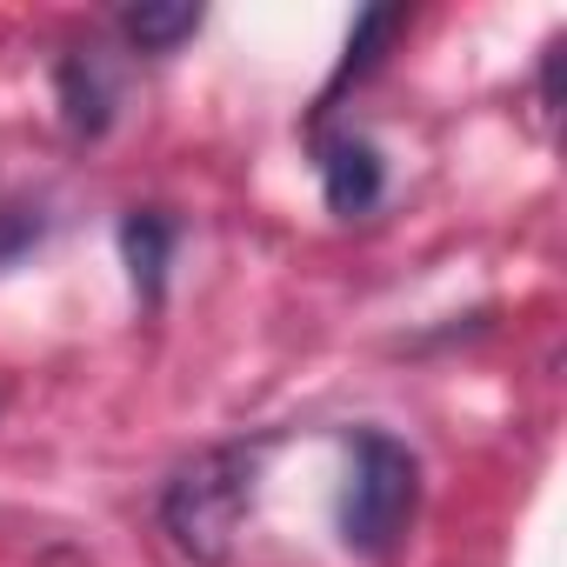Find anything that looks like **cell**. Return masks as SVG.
Wrapping results in <instances>:
<instances>
[{"label":"cell","mask_w":567,"mask_h":567,"mask_svg":"<svg viewBox=\"0 0 567 567\" xmlns=\"http://www.w3.org/2000/svg\"><path fill=\"white\" fill-rule=\"evenodd\" d=\"M260 441H220L200 447L194 461H181L161 487V527L167 540L194 560V567H227L234 540L254 514V487H260Z\"/></svg>","instance_id":"1"},{"label":"cell","mask_w":567,"mask_h":567,"mask_svg":"<svg viewBox=\"0 0 567 567\" xmlns=\"http://www.w3.org/2000/svg\"><path fill=\"white\" fill-rule=\"evenodd\" d=\"M414 507H421L414 447L381 434V427H354L348 434V487H341V540H348V554H361V560L394 554Z\"/></svg>","instance_id":"2"},{"label":"cell","mask_w":567,"mask_h":567,"mask_svg":"<svg viewBox=\"0 0 567 567\" xmlns=\"http://www.w3.org/2000/svg\"><path fill=\"white\" fill-rule=\"evenodd\" d=\"M54 94H61V121L74 141H101L121 114V74L101 48H68L54 68Z\"/></svg>","instance_id":"3"},{"label":"cell","mask_w":567,"mask_h":567,"mask_svg":"<svg viewBox=\"0 0 567 567\" xmlns=\"http://www.w3.org/2000/svg\"><path fill=\"white\" fill-rule=\"evenodd\" d=\"M321 194H328V214L341 220H361L381 207L388 194V161L368 134H321Z\"/></svg>","instance_id":"4"},{"label":"cell","mask_w":567,"mask_h":567,"mask_svg":"<svg viewBox=\"0 0 567 567\" xmlns=\"http://www.w3.org/2000/svg\"><path fill=\"white\" fill-rule=\"evenodd\" d=\"M174 240H181L174 214H161V207H134V214H121V260H127V280H134V295H141L147 308H161V295H167Z\"/></svg>","instance_id":"5"},{"label":"cell","mask_w":567,"mask_h":567,"mask_svg":"<svg viewBox=\"0 0 567 567\" xmlns=\"http://www.w3.org/2000/svg\"><path fill=\"white\" fill-rule=\"evenodd\" d=\"M408 28V8H368V14H354V28H348V48H341V68H334V81H328V94H321V107L348 87V81H368L374 68H381V54L394 48V34Z\"/></svg>","instance_id":"6"},{"label":"cell","mask_w":567,"mask_h":567,"mask_svg":"<svg viewBox=\"0 0 567 567\" xmlns=\"http://www.w3.org/2000/svg\"><path fill=\"white\" fill-rule=\"evenodd\" d=\"M187 34H200L194 0H141V8H121V41L134 54H174Z\"/></svg>","instance_id":"7"},{"label":"cell","mask_w":567,"mask_h":567,"mask_svg":"<svg viewBox=\"0 0 567 567\" xmlns=\"http://www.w3.org/2000/svg\"><path fill=\"white\" fill-rule=\"evenodd\" d=\"M41 234H48L41 207H28V200H0V274L21 267V260L41 247Z\"/></svg>","instance_id":"8"}]
</instances>
